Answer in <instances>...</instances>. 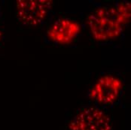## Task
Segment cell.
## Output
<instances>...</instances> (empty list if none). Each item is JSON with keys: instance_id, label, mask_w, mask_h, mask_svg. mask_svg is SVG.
I'll return each instance as SVG.
<instances>
[{"instance_id": "obj_1", "label": "cell", "mask_w": 131, "mask_h": 130, "mask_svg": "<svg viewBox=\"0 0 131 130\" xmlns=\"http://www.w3.org/2000/svg\"><path fill=\"white\" fill-rule=\"evenodd\" d=\"M88 20L92 36L98 41L117 39L126 26L115 6L96 9L89 15Z\"/></svg>"}, {"instance_id": "obj_2", "label": "cell", "mask_w": 131, "mask_h": 130, "mask_svg": "<svg viewBox=\"0 0 131 130\" xmlns=\"http://www.w3.org/2000/svg\"><path fill=\"white\" fill-rule=\"evenodd\" d=\"M68 130H112L110 117L96 106H88L77 111L68 124Z\"/></svg>"}, {"instance_id": "obj_3", "label": "cell", "mask_w": 131, "mask_h": 130, "mask_svg": "<svg viewBox=\"0 0 131 130\" xmlns=\"http://www.w3.org/2000/svg\"><path fill=\"white\" fill-rule=\"evenodd\" d=\"M52 5L53 2L49 0H18L16 17L24 26H39L47 18Z\"/></svg>"}, {"instance_id": "obj_4", "label": "cell", "mask_w": 131, "mask_h": 130, "mask_svg": "<svg viewBox=\"0 0 131 130\" xmlns=\"http://www.w3.org/2000/svg\"><path fill=\"white\" fill-rule=\"evenodd\" d=\"M123 90V82L112 75L101 76L93 85L89 98L100 106H110L118 99Z\"/></svg>"}, {"instance_id": "obj_5", "label": "cell", "mask_w": 131, "mask_h": 130, "mask_svg": "<svg viewBox=\"0 0 131 130\" xmlns=\"http://www.w3.org/2000/svg\"><path fill=\"white\" fill-rule=\"evenodd\" d=\"M81 25L79 22L69 18H59L55 20L47 31L48 38L60 45L71 44L79 36Z\"/></svg>"}, {"instance_id": "obj_6", "label": "cell", "mask_w": 131, "mask_h": 130, "mask_svg": "<svg viewBox=\"0 0 131 130\" xmlns=\"http://www.w3.org/2000/svg\"><path fill=\"white\" fill-rule=\"evenodd\" d=\"M3 39H4V33H3V32L2 31V29H0V45H1L2 43Z\"/></svg>"}]
</instances>
